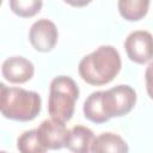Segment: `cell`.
<instances>
[{
	"instance_id": "obj_5",
	"label": "cell",
	"mask_w": 153,
	"mask_h": 153,
	"mask_svg": "<svg viewBox=\"0 0 153 153\" xmlns=\"http://www.w3.org/2000/svg\"><path fill=\"white\" fill-rule=\"evenodd\" d=\"M124 49L130 61L139 65L147 63L153 60V36L143 30L133 31L124 41Z\"/></svg>"
},
{
	"instance_id": "obj_13",
	"label": "cell",
	"mask_w": 153,
	"mask_h": 153,
	"mask_svg": "<svg viewBox=\"0 0 153 153\" xmlns=\"http://www.w3.org/2000/svg\"><path fill=\"white\" fill-rule=\"evenodd\" d=\"M17 148L23 153H43L48 151L37 129L24 131L17 140Z\"/></svg>"
},
{
	"instance_id": "obj_3",
	"label": "cell",
	"mask_w": 153,
	"mask_h": 153,
	"mask_svg": "<svg viewBox=\"0 0 153 153\" xmlns=\"http://www.w3.org/2000/svg\"><path fill=\"white\" fill-rule=\"evenodd\" d=\"M79 98L76 82L67 75L55 76L49 86L48 112L61 122H68L74 114L75 102Z\"/></svg>"
},
{
	"instance_id": "obj_16",
	"label": "cell",
	"mask_w": 153,
	"mask_h": 153,
	"mask_svg": "<svg viewBox=\"0 0 153 153\" xmlns=\"http://www.w3.org/2000/svg\"><path fill=\"white\" fill-rule=\"evenodd\" d=\"M63 1L71 5L72 7H84V6H87L92 0H63Z\"/></svg>"
},
{
	"instance_id": "obj_10",
	"label": "cell",
	"mask_w": 153,
	"mask_h": 153,
	"mask_svg": "<svg viewBox=\"0 0 153 153\" xmlns=\"http://www.w3.org/2000/svg\"><path fill=\"white\" fill-rule=\"evenodd\" d=\"M128 151L129 147L127 142L120 135L114 133H103L98 135L97 137H94L91 146V152L93 153H124Z\"/></svg>"
},
{
	"instance_id": "obj_15",
	"label": "cell",
	"mask_w": 153,
	"mask_h": 153,
	"mask_svg": "<svg viewBox=\"0 0 153 153\" xmlns=\"http://www.w3.org/2000/svg\"><path fill=\"white\" fill-rule=\"evenodd\" d=\"M145 80H146V90L151 99H153V62L149 63L145 72Z\"/></svg>"
},
{
	"instance_id": "obj_11",
	"label": "cell",
	"mask_w": 153,
	"mask_h": 153,
	"mask_svg": "<svg viewBox=\"0 0 153 153\" xmlns=\"http://www.w3.org/2000/svg\"><path fill=\"white\" fill-rule=\"evenodd\" d=\"M102 93L103 91H97L92 92L84 102L82 105V111L85 118L88 121L100 124L108 122L110 118L106 116L104 108H103V100H102Z\"/></svg>"
},
{
	"instance_id": "obj_12",
	"label": "cell",
	"mask_w": 153,
	"mask_h": 153,
	"mask_svg": "<svg viewBox=\"0 0 153 153\" xmlns=\"http://www.w3.org/2000/svg\"><path fill=\"white\" fill-rule=\"evenodd\" d=\"M149 2L151 0H118L117 7L123 19L137 22L147 14Z\"/></svg>"
},
{
	"instance_id": "obj_8",
	"label": "cell",
	"mask_w": 153,
	"mask_h": 153,
	"mask_svg": "<svg viewBox=\"0 0 153 153\" xmlns=\"http://www.w3.org/2000/svg\"><path fill=\"white\" fill-rule=\"evenodd\" d=\"M1 74L12 84H24L33 76L35 67L31 61L23 56H12L4 61Z\"/></svg>"
},
{
	"instance_id": "obj_7",
	"label": "cell",
	"mask_w": 153,
	"mask_h": 153,
	"mask_svg": "<svg viewBox=\"0 0 153 153\" xmlns=\"http://www.w3.org/2000/svg\"><path fill=\"white\" fill-rule=\"evenodd\" d=\"M37 130L47 149H61L66 147L69 130L66 128L65 122L51 117L50 120H44Z\"/></svg>"
},
{
	"instance_id": "obj_4",
	"label": "cell",
	"mask_w": 153,
	"mask_h": 153,
	"mask_svg": "<svg viewBox=\"0 0 153 153\" xmlns=\"http://www.w3.org/2000/svg\"><path fill=\"white\" fill-rule=\"evenodd\" d=\"M103 108L109 118L129 114L136 103V92L129 85H117L102 93Z\"/></svg>"
},
{
	"instance_id": "obj_2",
	"label": "cell",
	"mask_w": 153,
	"mask_h": 153,
	"mask_svg": "<svg viewBox=\"0 0 153 153\" xmlns=\"http://www.w3.org/2000/svg\"><path fill=\"white\" fill-rule=\"evenodd\" d=\"M42 99L35 91L20 87H7L0 84V109L4 117L13 121L29 122L41 111Z\"/></svg>"
},
{
	"instance_id": "obj_9",
	"label": "cell",
	"mask_w": 153,
	"mask_h": 153,
	"mask_svg": "<svg viewBox=\"0 0 153 153\" xmlns=\"http://www.w3.org/2000/svg\"><path fill=\"white\" fill-rule=\"evenodd\" d=\"M94 140L93 131L85 126H75L69 130L66 147L75 153H87L91 151Z\"/></svg>"
},
{
	"instance_id": "obj_1",
	"label": "cell",
	"mask_w": 153,
	"mask_h": 153,
	"mask_svg": "<svg viewBox=\"0 0 153 153\" xmlns=\"http://www.w3.org/2000/svg\"><path fill=\"white\" fill-rule=\"evenodd\" d=\"M121 66V56L117 49L112 45H102L80 60L78 72L87 84L102 86L117 76Z\"/></svg>"
},
{
	"instance_id": "obj_14",
	"label": "cell",
	"mask_w": 153,
	"mask_h": 153,
	"mask_svg": "<svg viewBox=\"0 0 153 153\" xmlns=\"http://www.w3.org/2000/svg\"><path fill=\"white\" fill-rule=\"evenodd\" d=\"M43 6L42 0H10L11 11L22 18H31L36 16Z\"/></svg>"
},
{
	"instance_id": "obj_6",
	"label": "cell",
	"mask_w": 153,
	"mask_h": 153,
	"mask_svg": "<svg viewBox=\"0 0 153 153\" xmlns=\"http://www.w3.org/2000/svg\"><path fill=\"white\" fill-rule=\"evenodd\" d=\"M59 39V31L56 25L49 19H38L35 22L29 31V41L31 45L41 53L53 50Z\"/></svg>"
}]
</instances>
